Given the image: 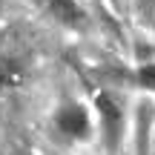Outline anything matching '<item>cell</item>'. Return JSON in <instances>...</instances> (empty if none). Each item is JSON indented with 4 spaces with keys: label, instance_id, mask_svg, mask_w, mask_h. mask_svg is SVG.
I'll list each match as a JSON object with an SVG mask.
<instances>
[{
    "label": "cell",
    "instance_id": "7a4b0ae2",
    "mask_svg": "<svg viewBox=\"0 0 155 155\" xmlns=\"http://www.w3.org/2000/svg\"><path fill=\"white\" fill-rule=\"evenodd\" d=\"M52 124H55V132L61 135L63 141L83 144V141L92 138V115H89V109L83 104H78V101H63V104L58 106Z\"/></svg>",
    "mask_w": 155,
    "mask_h": 155
},
{
    "label": "cell",
    "instance_id": "8992f818",
    "mask_svg": "<svg viewBox=\"0 0 155 155\" xmlns=\"http://www.w3.org/2000/svg\"><path fill=\"white\" fill-rule=\"evenodd\" d=\"M0 9H3V6H0Z\"/></svg>",
    "mask_w": 155,
    "mask_h": 155
},
{
    "label": "cell",
    "instance_id": "5b68a950",
    "mask_svg": "<svg viewBox=\"0 0 155 155\" xmlns=\"http://www.w3.org/2000/svg\"><path fill=\"white\" fill-rule=\"evenodd\" d=\"M138 86L150 89V92H155V63H144V66L138 69Z\"/></svg>",
    "mask_w": 155,
    "mask_h": 155
},
{
    "label": "cell",
    "instance_id": "6da1fadb",
    "mask_svg": "<svg viewBox=\"0 0 155 155\" xmlns=\"http://www.w3.org/2000/svg\"><path fill=\"white\" fill-rule=\"evenodd\" d=\"M95 112L101 121V135L109 152H115L124 141V129H127V112H124L121 101L112 92H98L95 95Z\"/></svg>",
    "mask_w": 155,
    "mask_h": 155
},
{
    "label": "cell",
    "instance_id": "277c9868",
    "mask_svg": "<svg viewBox=\"0 0 155 155\" xmlns=\"http://www.w3.org/2000/svg\"><path fill=\"white\" fill-rule=\"evenodd\" d=\"M49 9H52V15L61 23H66V26H78V23H81V9H78L75 0H49Z\"/></svg>",
    "mask_w": 155,
    "mask_h": 155
},
{
    "label": "cell",
    "instance_id": "3957f363",
    "mask_svg": "<svg viewBox=\"0 0 155 155\" xmlns=\"http://www.w3.org/2000/svg\"><path fill=\"white\" fill-rule=\"evenodd\" d=\"M23 83V66L15 58H0V92L15 89Z\"/></svg>",
    "mask_w": 155,
    "mask_h": 155
}]
</instances>
